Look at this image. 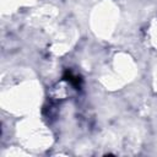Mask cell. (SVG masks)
I'll return each instance as SVG.
<instances>
[{
    "label": "cell",
    "mask_w": 157,
    "mask_h": 157,
    "mask_svg": "<svg viewBox=\"0 0 157 157\" xmlns=\"http://www.w3.org/2000/svg\"><path fill=\"white\" fill-rule=\"evenodd\" d=\"M64 78H65L66 81H69L74 87H76V90H78V88L81 87V82H82V80H81L78 76H75L71 71L66 70L65 74H64Z\"/></svg>",
    "instance_id": "6da1fadb"
}]
</instances>
